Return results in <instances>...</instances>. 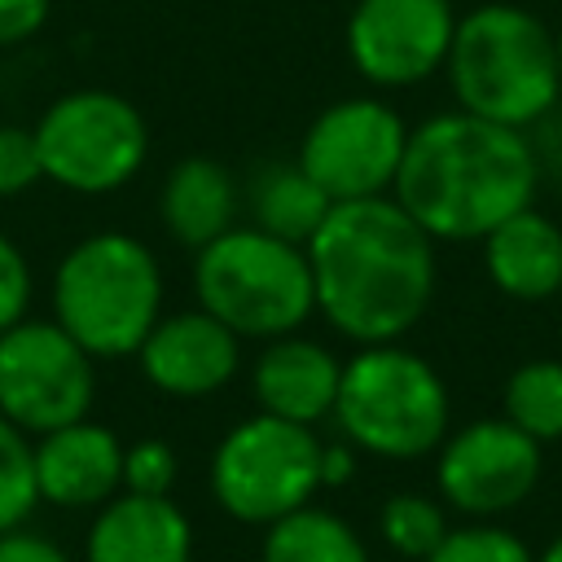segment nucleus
I'll use <instances>...</instances> for the list:
<instances>
[{"instance_id": "obj_28", "label": "nucleus", "mask_w": 562, "mask_h": 562, "mask_svg": "<svg viewBox=\"0 0 562 562\" xmlns=\"http://www.w3.org/2000/svg\"><path fill=\"white\" fill-rule=\"evenodd\" d=\"M48 18V0H0V48L35 35Z\"/></svg>"}, {"instance_id": "obj_30", "label": "nucleus", "mask_w": 562, "mask_h": 562, "mask_svg": "<svg viewBox=\"0 0 562 562\" xmlns=\"http://www.w3.org/2000/svg\"><path fill=\"white\" fill-rule=\"evenodd\" d=\"M356 474V457H351V448L347 443H321V487H338V483H347Z\"/></svg>"}, {"instance_id": "obj_7", "label": "nucleus", "mask_w": 562, "mask_h": 562, "mask_svg": "<svg viewBox=\"0 0 562 562\" xmlns=\"http://www.w3.org/2000/svg\"><path fill=\"white\" fill-rule=\"evenodd\" d=\"M321 487V443L312 426L259 413L237 422L211 461V492L237 522H277Z\"/></svg>"}, {"instance_id": "obj_26", "label": "nucleus", "mask_w": 562, "mask_h": 562, "mask_svg": "<svg viewBox=\"0 0 562 562\" xmlns=\"http://www.w3.org/2000/svg\"><path fill=\"white\" fill-rule=\"evenodd\" d=\"M40 176H44V167H40L35 132L4 123V127H0V198L31 189Z\"/></svg>"}, {"instance_id": "obj_2", "label": "nucleus", "mask_w": 562, "mask_h": 562, "mask_svg": "<svg viewBox=\"0 0 562 562\" xmlns=\"http://www.w3.org/2000/svg\"><path fill=\"white\" fill-rule=\"evenodd\" d=\"M540 162L518 127L452 110L408 132L395 202L430 241H483L501 220L531 206Z\"/></svg>"}, {"instance_id": "obj_18", "label": "nucleus", "mask_w": 562, "mask_h": 562, "mask_svg": "<svg viewBox=\"0 0 562 562\" xmlns=\"http://www.w3.org/2000/svg\"><path fill=\"white\" fill-rule=\"evenodd\" d=\"M158 211H162V224L176 241L202 250L233 228L237 184H233L228 167H220L211 158H184L180 167H171Z\"/></svg>"}, {"instance_id": "obj_15", "label": "nucleus", "mask_w": 562, "mask_h": 562, "mask_svg": "<svg viewBox=\"0 0 562 562\" xmlns=\"http://www.w3.org/2000/svg\"><path fill=\"white\" fill-rule=\"evenodd\" d=\"M193 527L171 496H110L88 531V562H189Z\"/></svg>"}, {"instance_id": "obj_14", "label": "nucleus", "mask_w": 562, "mask_h": 562, "mask_svg": "<svg viewBox=\"0 0 562 562\" xmlns=\"http://www.w3.org/2000/svg\"><path fill=\"white\" fill-rule=\"evenodd\" d=\"M35 487L40 501L61 509L105 505L123 487V443L97 422H70L35 443Z\"/></svg>"}, {"instance_id": "obj_20", "label": "nucleus", "mask_w": 562, "mask_h": 562, "mask_svg": "<svg viewBox=\"0 0 562 562\" xmlns=\"http://www.w3.org/2000/svg\"><path fill=\"white\" fill-rule=\"evenodd\" d=\"M263 562H369V553L338 514L303 505L268 522Z\"/></svg>"}, {"instance_id": "obj_4", "label": "nucleus", "mask_w": 562, "mask_h": 562, "mask_svg": "<svg viewBox=\"0 0 562 562\" xmlns=\"http://www.w3.org/2000/svg\"><path fill=\"white\" fill-rule=\"evenodd\" d=\"M162 272L158 259L127 233L83 237L53 277L57 325L88 356H132L158 325Z\"/></svg>"}, {"instance_id": "obj_22", "label": "nucleus", "mask_w": 562, "mask_h": 562, "mask_svg": "<svg viewBox=\"0 0 562 562\" xmlns=\"http://www.w3.org/2000/svg\"><path fill=\"white\" fill-rule=\"evenodd\" d=\"M382 540L404 558V562H426L439 540L448 536V518L439 509V501L430 496H417V492H400L382 505Z\"/></svg>"}, {"instance_id": "obj_27", "label": "nucleus", "mask_w": 562, "mask_h": 562, "mask_svg": "<svg viewBox=\"0 0 562 562\" xmlns=\"http://www.w3.org/2000/svg\"><path fill=\"white\" fill-rule=\"evenodd\" d=\"M26 307H31V268L22 250L0 233V334L26 321Z\"/></svg>"}, {"instance_id": "obj_17", "label": "nucleus", "mask_w": 562, "mask_h": 562, "mask_svg": "<svg viewBox=\"0 0 562 562\" xmlns=\"http://www.w3.org/2000/svg\"><path fill=\"white\" fill-rule=\"evenodd\" d=\"M342 364L307 338H272L268 351L255 360V395L263 413L312 426L334 413Z\"/></svg>"}, {"instance_id": "obj_1", "label": "nucleus", "mask_w": 562, "mask_h": 562, "mask_svg": "<svg viewBox=\"0 0 562 562\" xmlns=\"http://www.w3.org/2000/svg\"><path fill=\"white\" fill-rule=\"evenodd\" d=\"M303 250L321 316L360 347L408 334L435 294L430 233L386 193L334 202Z\"/></svg>"}, {"instance_id": "obj_11", "label": "nucleus", "mask_w": 562, "mask_h": 562, "mask_svg": "<svg viewBox=\"0 0 562 562\" xmlns=\"http://www.w3.org/2000/svg\"><path fill=\"white\" fill-rule=\"evenodd\" d=\"M435 479L452 509L470 518H496L536 492L540 443L505 417H483L439 443Z\"/></svg>"}, {"instance_id": "obj_16", "label": "nucleus", "mask_w": 562, "mask_h": 562, "mask_svg": "<svg viewBox=\"0 0 562 562\" xmlns=\"http://www.w3.org/2000/svg\"><path fill=\"white\" fill-rule=\"evenodd\" d=\"M483 268L509 299H553L562 294V228L536 206H522L483 237Z\"/></svg>"}, {"instance_id": "obj_31", "label": "nucleus", "mask_w": 562, "mask_h": 562, "mask_svg": "<svg viewBox=\"0 0 562 562\" xmlns=\"http://www.w3.org/2000/svg\"><path fill=\"white\" fill-rule=\"evenodd\" d=\"M536 562H562V536H558V540H553V544H549V549H544Z\"/></svg>"}, {"instance_id": "obj_9", "label": "nucleus", "mask_w": 562, "mask_h": 562, "mask_svg": "<svg viewBox=\"0 0 562 562\" xmlns=\"http://www.w3.org/2000/svg\"><path fill=\"white\" fill-rule=\"evenodd\" d=\"M92 408V356L57 321H18L0 334V413L48 435L83 422Z\"/></svg>"}, {"instance_id": "obj_25", "label": "nucleus", "mask_w": 562, "mask_h": 562, "mask_svg": "<svg viewBox=\"0 0 562 562\" xmlns=\"http://www.w3.org/2000/svg\"><path fill=\"white\" fill-rule=\"evenodd\" d=\"M176 483V452L162 439H140L123 448V487L140 496H167Z\"/></svg>"}, {"instance_id": "obj_23", "label": "nucleus", "mask_w": 562, "mask_h": 562, "mask_svg": "<svg viewBox=\"0 0 562 562\" xmlns=\"http://www.w3.org/2000/svg\"><path fill=\"white\" fill-rule=\"evenodd\" d=\"M40 487H35V448L26 430H18L0 413V536L22 527L26 514L35 509Z\"/></svg>"}, {"instance_id": "obj_24", "label": "nucleus", "mask_w": 562, "mask_h": 562, "mask_svg": "<svg viewBox=\"0 0 562 562\" xmlns=\"http://www.w3.org/2000/svg\"><path fill=\"white\" fill-rule=\"evenodd\" d=\"M426 562H536L522 536L496 527V522H470V527H448L439 549Z\"/></svg>"}, {"instance_id": "obj_10", "label": "nucleus", "mask_w": 562, "mask_h": 562, "mask_svg": "<svg viewBox=\"0 0 562 562\" xmlns=\"http://www.w3.org/2000/svg\"><path fill=\"white\" fill-rule=\"evenodd\" d=\"M404 140L408 127L391 105L373 97H347L316 114L294 162L329 202H360L382 198L395 184Z\"/></svg>"}, {"instance_id": "obj_13", "label": "nucleus", "mask_w": 562, "mask_h": 562, "mask_svg": "<svg viewBox=\"0 0 562 562\" xmlns=\"http://www.w3.org/2000/svg\"><path fill=\"white\" fill-rule=\"evenodd\" d=\"M237 334L215 321L211 312H176L162 316L145 342H140V369L145 378L180 400H198L220 391L233 373H237Z\"/></svg>"}, {"instance_id": "obj_19", "label": "nucleus", "mask_w": 562, "mask_h": 562, "mask_svg": "<svg viewBox=\"0 0 562 562\" xmlns=\"http://www.w3.org/2000/svg\"><path fill=\"white\" fill-rule=\"evenodd\" d=\"M250 206H255V228H263L281 241L307 246L334 202L303 176L299 162H272L259 171V180L250 189Z\"/></svg>"}, {"instance_id": "obj_3", "label": "nucleus", "mask_w": 562, "mask_h": 562, "mask_svg": "<svg viewBox=\"0 0 562 562\" xmlns=\"http://www.w3.org/2000/svg\"><path fill=\"white\" fill-rule=\"evenodd\" d=\"M448 83L465 114L527 127L544 119L562 92L553 31L518 4H479L457 18L448 48Z\"/></svg>"}, {"instance_id": "obj_6", "label": "nucleus", "mask_w": 562, "mask_h": 562, "mask_svg": "<svg viewBox=\"0 0 562 562\" xmlns=\"http://www.w3.org/2000/svg\"><path fill=\"white\" fill-rule=\"evenodd\" d=\"M334 417L356 448L413 461L448 439V391L422 356L378 342L342 364Z\"/></svg>"}, {"instance_id": "obj_21", "label": "nucleus", "mask_w": 562, "mask_h": 562, "mask_svg": "<svg viewBox=\"0 0 562 562\" xmlns=\"http://www.w3.org/2000/svg\"><path fill=\"white\" fill-rule=\"evenodd\" d=\"M505 422L536 443L562 439V360H527L505 382Z\"/></svg>"}, {"instance_id": "obj_5", "label": "nucleus", "mask_w": 562, "mask_h": 562, "mask_svg": "<svg viewBox=\"0 0 562 562\" xmlns=\"http://www.w3.org/2000/svg\"><path fill=\"white\" fill-rule=\"evenodd\" d=\"M193 290L202 312L237 338H285L316 312L307 250L263 228H228L198 250Z\"/></svg>"}, {"instance_id": "obj_32", "label": "nucleus", "mask_w": 562, "mask_h": 562, "mask_svg": "<svg viewBox=\"0 0 562 562\" xmlns=\"http://www.w3.org/2000/svg\"><path fill=\"white\" fill-rule=\"evenodd\" d=\"M553 44H558V79H562V31L553 35Z\"/></svg>"}, {"instance_id": "obj_12", "label": "nucleus", "mask_w": 562, "mask_h": 562, "mask_svg": "<svg viewBox=\"0 0 562 562\" xmlns=\"http://www.w3.org/2000/svg\"><path fill=\"white\" fill-rule=\"evenodd\" d=\"M448 0H360L347 22V53L378 88H408L430 79L452 48Z\"/></svg>"}, {"instance_id": "obj_8", "label": "nucleus", "mask_w": 562, "mask_h": 562, "mask_svg": "<svg viewBox=\"0 0 562 562\" xmlns=\"http://www.w3.org/2000/svg\"><path fill=\"white\" fill-rule=\"evenodd\" d=\"M40 167L53 184L75 193H110L136 176L145 162V123L136 105H127L114 92L83 88L57 97L40 127Z\"/></svg>"}, {"instance_id": "obj_29", "label": "nucleus", "mask_w": 562, "mask_h": 562, "mask_svg": "<svg viewBox=\"0 0 562 562\" xmlns=\"http://www.w3.org/2000/svg\"><path fill=\"white\" fill-rule=\"evenodd\" d=\"M0 562H70L61 553V544H53L40 531H4L0 536Z\"/></svg>"}]
</instances>
